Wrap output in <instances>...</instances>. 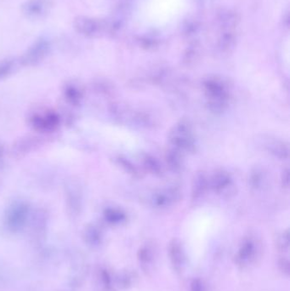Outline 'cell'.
Instances as JSON below:
<instances>
[{
	"label": "cell",
	"instance_id": "obj_1",
	"mask_svg": "<svg viewBox=\"0 0 290 291\" xmlns=\"http://www.w3.org/2000/svg\"><path fill=\"white\" fill-rule=\"evenodd\" d=\"M188 0H136V19L148 28L174 25L186 13Z\"/></svg>",
	"mask_w": 290,
	"mask_h": 291
},
{
	"label": "cell",
	"instance_id": "obj_2",
	"mask_svg": "<svg viewBox=\"0 0 290 291\" xmlns=\"http://www.w3.org/2000/svg\"><path fill=\"white\" fill-rule=\"evenodd\" d=\"M263 244L257 237L249 235L243 238L234 255V261L238 267L243 270L254 268L263 258Z\"/></svg>",
	"mask_w": 290,
	"mask_h": 291
},
{
	"label": "cell",
	"instance_id": "obj_3",
	"mask_svg": "<svg viewBox=\"0 0 290 291\" xmlns=\"http://www.w3.org/2000/svg\"><path fill=\"white\" fill-rule=\"evenodd\" d=\"M205 94L208 108L215 114H221L227 109L229 100L228 89L223 83L217 81H209L205 83Z\"/></svg>",
	"mask_w": 290,
	"mask_h": 291
},
{
	"label": "cell",
	"instance_id": "obj_4",
	"mask_svg": "<svg viewBox=\"0 0 290 291\" xmlns=\"http://www.w3.org/2000/svg\"><path fill=\"white\" fill-rule=\"evenodd\" d=\"M169 139L174 148L181 153L184 151L194 152L196 147L191 125L185 121H181L174 125L169 133Z\"/></svg>",
	"mask_w": 290,
	"mask_h": 291
},
{
	"label": "cell",
	"instance_id": "obj_5",
	"mask_svg": "<svg viewBox=\"0 0 290 291\" xmlns=\"http://www.w3.org/2000/svg\"><path fill=\"white\" fill-rule=\"evenodd\" d=\"M137 262L146 274L154 272L158 260V246L152 241L141 244L137 251Z\"/></svg>",
	"mask_w": 290,
	"mask_h": 291
},
{
	"label": "cell",
	"instance_id": "obj_6",
	"mask_svg": "<svg viewBox=\"0 0 290 291\" xmlns=\"http://www.w3.org/2000/svg\"><path fill=\"white\" fill-rule=\"evenodd\" d=\"M50 42L46 39H39L28 48L22 56V63L26 66H33L43 61L50 51Z\"/></svg>",
	"mask_w": 290,
	"mask_h": 291
},
{
	"label": "cell",
	"instance_id": "obj_7",
	"mask_svg": "<svg viewBox=\"0 0 290 291\" xmlns=\"http://www.w3.org/2000/svg\"><path fill=\"white\" fill-rule=\"evenodd\" d=\"M168 255L174 272L176 273L183 272L185 267L186 258L184 247L180 240L178 239L170 240L168 245Z\"/></svg>",
	"mask_w": 290,
	"mask_h": 291
},
{
	"label": "cell",
	"instance_id": "obj_8",
	"mask_svg": "<svg viewBox=\"0 0 290 291\" xmlns=\"http://www.w3.org/2000/svg\"><path fill=\"white\" fill-rule=\"evenodd\" d=\"M209 185L216 193L221 195L229 196L230 193H233L234 190V185L231 175L224 170L216 172L210 180H209Z\"/></svg>",
	"mask_w": 290,
	"mask_h": 291
},
{
	"label": "cell",
	"instance_id": "obj_9",
	"mask_svg": "<svg viewBox=\"0 0 290 291\" xmlns=\"http://www.w3.org/2000/svg\"><path fill=\"white\" fill-rule=\"evenodd\" d=\"M50 7L49 0H28L22 6V12L29 18L38 19L47 15Z\"/></svg>",
	"mask_w": 290,
	"mask_h": 291
},
{
	"label": "cell",
	"instance_id": "obj_10",
	"mask_svg": "<svg viewBox=\"0 0 290 291\" xmlns=\"http://www.w3.org/2000/svg\"><path fill=\"white\" fill-rule=\"evenodd\" d=\"M180 196L181 194L178 189L169 187L163 189L158 193L155 194L152 202L153 206L158 208H167L178 202L180 200Z\"/></svg>",
	"mask_w": 290,
	"mask_h": 291
},
{
	"label": "cell",
	"instance_id": "obj_11",
	"mask_svg": "<svg viewBox=\"0 0 290 291\" xmlns=\"http://www.w3.org/2000/svg\"><path fill=\"white\" fill-rule=\"evenodd\" d=\"M59 125V118L53 113L33 117V125L38 131H51Z\"/></svg>",
	"mask_w": 290,
	"mask_h": 291
},
{
	"label": "cell",
	"instance_id": "obj_12",
	"mask_svg": "<svg viewBox=\"0 0 290 291\" xmlns=\"http://www.w3.org/2000/svg\"><path fill=\"white\" fill-rule=\"evenodd\" d=\"M95 22L88 17H77L74 20V28L78 34L84 36L91 37L95 34Z\"/></svg>",
	"mask_w": 290,
	"mask_h": 291
},
{
	"label": "cell",
	"instance_id": "obj_13",
	"mask_svg": "<svg viewBox=\"0 0 290 291\" xmlns=\"http://www.w3.org/2000/svg\"><path fill=\"white\" fill-rule=\"evenodd\" d=\"M181 152L175 148H171L167 151L165 155L166 163L172 171L179 172L183 168L182 155Z\"/></svg>",
	"mask_w": 290,
	"mask_h": 291
},
{
	"label": "cell",
	"instance_id": "obj_14",
	"mask_svg": "<svg viewBox=\"0 0 290 291\" xmlns=\"http://www.w3.org/2000/svg\"><path fill=\"white\" fill-rule=\"evenodd\" d=\"M209 181L205 174L199 173L195 176L192 185V198L197 200L202 197L208 189Z\"/></svg>",
	"mask_w": 290,
	"mask_h": 291
},
{
	"label": "cell",
	"instance_id": "obj_15",
	"mask_svg": "<svg viewBox=\"0 0 290 291\" xmlns=\"http://www.w3.org/2000/svg\"><path fill=\"white\" fill-rule=\"evenodd\" d=\"M269 152L275 157L285 159L288 158V147L281 141H272L267 144Z\"/></svg>",
	"mask_w": 290,
	"mask_h": 291
},
{
	"label": "cell",
	"instance_id": "obj_16",
	"mask_svg": "<svg viewBox=\"0 0 290 291\" xmlns=\"http://www.w3.org/2000/svg\"><path fill=\"white\" fill-rule=\"evenodd\" d=\"M143 165L145 169L152 175H160L163 173V168L159 161L152 156L146 155L144 157Z\"/></svg>",
	"mask_w": 290,
	"mask_h": 291
},
{
	"label": "cell",
	"instance_id": "obj_17",
	"mask_svg": "<svg viewBox=\"0 0 290 291\" xmlns=\"http://www.w3.org/2000/svg\"><path fill=\"white\" fill-rule=\"evenodd\" d=\"M66 200L67 204H69L70 206H74L76 208L82 204V197L79 187L76 184H72L68 186V190L66 191Z\"/></svg>",
	"mask_w": 290,
	"mask_h": 291
},
{
	"label": "cell",
	"instance_id": "obj_18",
	"mask_svg": "<svg viewBox=\"0 0 290 291\" xmlns=\"http://www.w3.org/2000/svg\"><path fill=\"white\" fill-rule=\"evenodd\" d=\"M276 250L282 254H287L289 250V232L286 230L281 233L276 239Z\"/></svg>",
	"mask_w": 290,
	"mask_h": 291
},
{
	"label": "cell",
	"instance_id": "obj_19",
	"mask_svg": "<svg viewBox=\"0 0 290 291\" xmlns=\"http://www.w3.org/2000/svg\"><path fill=\"white\" fill-rule=\"evenodd\" d=\"M105 216L108 222L114 224H120L126 220L125 214L117 209H108V211H106Z\"/></svg>",
	"mask_w": 290,
	"mask_h": 291
},
{
	"label": "cell",
	"instance_id": "obj_20",
	"mask_svg": "<svg viewBox=\"0 0 290 291\" xmlns=\"http://www.w3.org/2000/svg\"><path fill=\"white\" fill-rule=\"evenodd\" d=\"M118 163H119V165H120L123 169H125V171L128 172L130 175H132L133 176H136V177L140 176L139 169H137L130 161L128 160L126 158L119 157V158H118Z\"/></svg>",
	"mask_w": 290,
	"mask_h": 291
},
{
	"label": "cell",
	"instance_id": "obj_21",
	"mask_svg": "<svg viewBox=\"0 0 290 291\" xmlns=\"http://www.w3.org/2000/svg\"><path fill=\"white\" fill-rule=\"evenodd\" d=\"M188 291H209L208 284L202 277H194L189 283Z\"/></svg>",
	"mask_w": 290,
	"mask_h": 291
},
{
	"label": "cell",
	"instance_id": "obj_22",
	"mask_svg": "<svg viewBox=\"0 0 290 291\" xmlns=\"http://www.w3.org/2000/svg\"><path fill=\"white\" fill-rule=\"evenodd\" d=\"M14 61L11 59H7L0 62V80L9 76L14 68Z\"/></svg>",
	"mask_w": 290,
	"mask_h": 291
},
{
	"label": "cell",
	"instance_id": "obj_23",
	"mask_svg": "<svg viewBox=\"0 0 290 291\" xmlns=\"http://www.w3.org/2000/svg\"><path fill=\"white\" fill-rule=\"evenodd\" d=\"M33 138H28L27 140L22 141L20 144L17 145L15 147L17 153H27L30 152L31 150L33 149L34 146H35V142H33Z\"/></svg>",
	"mask_w": 290,
	"mask_h": 291
},
{
	"label": "cell",
	"instance_id": "obj_24",
	"mask_svg": "<svg viewBox=\"0 0 290 291\" xmlns=\"http://www.w3.org/2000/svg\"><path fill=\"white\" fill-rule=\"evenodd\" d=\"M277 267L282 274L288 277L290 274V261L288 257L284 255L281 256L277 261Z\"/></svg>",
	"mask_w": 290,
	"mask_h": 291
},
{
	"label": "cell",
	"instance_id": "obj_25",
	"mask_svg": "<svg viewBox=\"0 0 290 291\" xmlns=\"http://www.w3.org/2000/svg\"><path fill=\"white\" fill-rule=\"evenodd\" d=\"M66 96L71 103L77 104L80 101L81 93L77 90V88H75L73 86H70L68 89H66Z\"/></svg>",
	"mask_w": 290,
	"mask_h": 291
},
{
	"label": "cell",
	"instance_id": "obj_26",
	"mask_svg": "<svg viewBox=\"0 0 290 291\" xmlns=\"http://www.w3.org/2000/svg\"><path fill=\"white\" fill-rule=\"evenodd\" d=\"M262 172L261 171H256L254 172L251 175V177H250V183H251L252 186L253 187H255V188H258L260 187L261 185H262L263 182H264V176H263Z\"/></svg>",
	"mask_w": 290,
	"mask_h": 291
},
{
	"label": "cell",
	"instance_id": "obj_27",
	"mask_svg": "<svg viewBox=\"0 0 290 291\" xmlns=\"http://www.w3.org/2000/svg\"><path fill=\"white\" fill-rule=\"evenodd\" d=\"M282 179V186L287 188L288 185H289V170L288 169H285L283 171Z\"/></svg>",
	"mask_w": 290,
	"mask_h": 291
}]
</instances>
